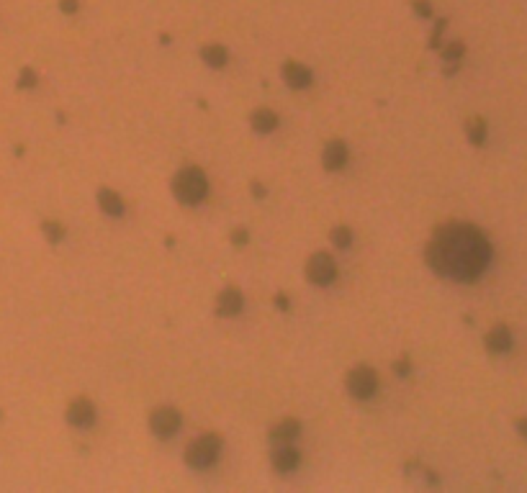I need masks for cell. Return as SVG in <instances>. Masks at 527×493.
Listing matches in <instances>:
<instances>
[{
    "instance_id": "obj_1",
    "label": "cell",
    "mask_w": 527,
    "mask_h": 493,
    "mask_svg": "<svg viewBox=\"0 0 527 493\" xmlns=\"http://www.w3.org/2000/svg\"><path fill=\"white\" fill-rule=\"evenodd\" d=\"M424 260L442 278L471 283L481 278L491 263V244L473 223L450 221L435 229L427 242Z\"/></svg>"
},
{
    "instance_id": "obj_2",
    "label": "cell",
    "mask_w": 527,
    "mask_h": 493,
    "mask_svg": "<svg viewBox=\"0 0 527 493\" xmlns=\"http://www.w3.org/2000/svg\"><path fill=\"white\" fill-rule=\"evenodd\" d=\"M208 193V180L203 175V170L198 168H183L173 177V196L180 200L183 206H196L206 198Z\"/></svg>"
},
{
    "instance_id": "obj_3",
    "label": "cell",
    "mask_w": 527,
    "mask_h": 493,
    "mask_svg": "<svg viewBox=\"0 0 527 493\" xmlns=\"http://www.w3.org/2000/svg\"><path fill=\"white\" fill-rule=\"evenodd\" d=\"M219 452H222V437L208 432V434H201L198 439H193L191 445L185 447V462L196 470L211 468L219 460Z\"/></svg>"
},
{
    "instance_id": "obj_4",
    "label": "cell",
    "mask_w": 527,
    "mask_h": 493,
    "mask_svg": "<svg viewBox=\"0 0 527 493\" xmlns=\"http://www.w3.org/2000/svg\"><path fill=\"white\" fill-rule=\"evenodd\" d=\"M345 385H347V393H350L352 398L368 401V398H373L375 390H378V375H375L373 367L358 365L347 373V383H345Z\"/></svg>"
},
{
    "instance_id": "obj_5",
    "label": "cell",
    "mask_w": 527,
    "mask_h": 493,
    "mask_svg": "<svg viewBox=\"0 0 527 493\" xmlns=\"http://www.w3.org/2000/svg\"><path fill=\"white\" fill-rule=\"evenodd\" d=\"M306 278L312 280L314 286H332L337 280V263L327 252H317L309 257L306 263Z\"/></svg>"
},
{
    "instance_id": "obj_6",
    "label": "cell",
    "mask_w": 527,
    "mask_h": 493,
    "mask_svg": "<svg viewBox=\"0 0 527 493\" xmlns=\"http://www.w3.org/2000/svg\"><path fill=\"white\" fill-rule=\"evenodd\" d=\"M150 429H152L154 437L160 439L175 437V432L180 429V414H178L173 406H160L150 416Z\"/></svg>"
},
{
    "instance_id": "obj_7",
    "label": "cell",
    "mask_w": 527,
    "mask_h": 493,
    "mask_svg": "<svg viewBox=\"0 0 527 493\" xmlns=\"http://www.w3.org/2000/svg\"><path fill=\"white\" fill-rule=\"evenodd\" d=\"M67 422L75 427V429H90L96 424V406L90 404L88 398H75L70 406H67Z\"/></svg>"
},
{
    "instance_id": "obj_8",
    "label": "cell",
    "mask_w": 527,
    "mask_h": 493,
    "mask_svg": "<svg viewBox=\"0 0 527 493\" xmlns=\"http://www.w3.org/2000/svg\"><path fill=\"white\" fill-rule=\"evenodd\" d=\"M347 159H350V152H347V144L345 142L332 139V142L324 144V149H322V165H324V170L337 172V170H342L347 165Z\"/></svg>"
},
{
    "instance_id": "obj_9",
    "label": "cell",
    "mask_w": 527,
    "mask_h": 493,
    "mask_svg": "<svg viewBox=\"0 0 527 493\" xmlns=\"http://www.w3.org/2000/svg\"><path fill=\"white\" fill-rule=\"evenodd\" d=\"M242 306H245V298H242V293L237 288H224L222 293L216 295V314L224 318L237 316L242 311Z\"/></svg>"
},
{
    "instance_id": "obj_10",
    "label": "cell",
    "mask_w": 527,
    "mask_h": 493,
    "mask_svg": "<svg viewBox=\"0 0 527 493\" xmlns=\"http://www.w3.org/2000/svg\"><path fill=\"white\" fill-rule=\"evenodd\" d=\"M298 462H301V455H298L296 447H291L288 442H278L275 445V450H273V468L278 470V473H291L294 468H298Z\"/></svg>"
},
{
    "instance_id": "obj_11",
    "label": "cell",
    "mask_w": 527,
    "mask_h": 493,
    "mask_svg": "<svg viewBox=\"0 0 527 493\" xmlns=\"http://www.w3.org/2000/svg\"><path fill=\"white\" fill-rule=\"evenodd\" d=\"M283 80H286L288 85L294 90H304L312 85V70L309 67H304V64L298 62H286L283 64Z\"/></svg>"
},
{
    "instance_id": "obj_12",
    "label": "cell",
    "mask_w": 527,
    "mask_h": 493,
    "mask_svg": "<svg viewBox=\"0 0 527 493\" xmlns=\"http://www.w3.org/2000/svg\"><path fill=\"white\" fill-rule=\"evenodd\" d=\"M484 342H486V350L491 352V355H504V352L512 350V332L504 324H499L489 332Z\"/></svg>"
},
{
    "instance_id": "obj_13",
    "label": "cell",
    "mask_w": 527,
    "mask_h": 493,
    "mask_svg": "<svg viewBox=\"0 0 527 493\" xmlns=\"http://www.w3.org/2000/svg\"><path fill=\"white\" fill-rule=\"evenodd\" d=\"M250 124H252V128H255L257 134H270V131H275L278 128V113L270 111V108H257V111H252V116H250Z\"/></svg>"
},
{
    "instance_id": "obj_14",
    "label": "cell",
    "mask_w": 527,
    "mask_h": 493,
    "mask_svg": "<svg viewBox=\"0 0 527 493\" xmlns=\"http://www.w3.org/2000/svg\"><path fill=\"white\" fill-rule=\"evenodd\" d=\"M298 432H301L298 419H280L278 424H273L270 439L275 445H278V442H294V439L298 437Z\"/></svg>"
},
{
    "instance_id": "obj_15",
    "label": "cell",
    "mask_w": 527,
    "mask_h": 493,
    "mask_svg": "<svg viewBox=\"0 0 527 493\" xmlns=\"http://www.w3.org/2000/svg\"><path fill=\"white\" fill-rule=\"evenodd\" d=\"M98 206L108 216L124 214V198H121L119 193H113L111 188H101V191H98Z\"/></svg>"
},
{
    "instance_id": "obj_16",
    "label": "cell",
    "mask_w": 527,
    "mask_h": 493,
    "mask_svg": "<svg viewBox=\"0 0 527 493\" xmlns=\"http://www.w3.org/2000/svg\"><path fill=\"white\" fill-rule=\"evenodd\" d=\"M201 57H203V62L208 64V67H224L226 64V59H229V54H226V49L222 47V44H206V47L201 49Z\"/></svg>"
},
{
    "instance_id": "obj_17",
    "label": "cell",
    "mask_w": 527,
    "mask_h": 493,
    "mask_svg": "<svg viewBox=\"0 0 527 493\" xmlns=\"http://www.w3.org/2000/svg\"><path fill=\"white\" fill-rule=\"evenodd\" d=\"M465 134H468L471 144L481 147V144L486 142V121L479 119V116H473V119H468V121H465Z\"/></svg>"
},
{
    "instance_id": "obj_18",
    "label": "cell",
    "mask_w": 527,
    "mask_h": 493,
    "mask_svg": "<svg viewBox=\"0 0 527 493\" xmlns=\"http://www.w3.org/2000/svg\"><path fill=\"white\" fill-rule=\"evenodd\" d=\"M329 242L335 246H340V249H347L352 244V229L350 226H335V229L329 231Z\"/></svg>"
},
{
    "instance_id": "obj_19",
    "label": "cell",
    "mask_w": 527,
    "mask_h": 493,
    "mask_svg": "<svg viewBox=\"0 0 527 493\" xmlns=\"http://www.w3.org/2000/svg\"><path fill=\"white\" fill-rule=\"evenodd\" d=\"M465 54V47H463V41H450L445 49H442V59L450 64H458L461 59H463Z\"/></svg>"
},
{
    "instance_id": "obj_20",
    "label": "cell",
    "mask_w": 527,
    "mask_h": 493,
    "mask_svg": "<svg viewBox=\"0 0 527 493\" xmlns=\"http://www.w3.org/2000/svg\"><path fill=\"white\" fill-rule=\"evenodd\" d=\"M41 229H44V237H47L52 244H59L64 239V226L59 221H44Z\"/></svg>"
},
{
    "instance_id": "obj_21",
    "label": "cell",
    "mask_w": 527,
    "mask_h": 493,
    "mask_svg": "<svg viewBox=\"0 0 527 493\" xmlns=\"http://www.w3.org/2000/svg\"><path fill=\"white\" fill-rule=\"evenodd\" d=\"M229 239H232V244L234 246H245L250 242V231L245 229V226H237V229L229 234Z\"/></svg>"
},
{
    "instance_id": "obj_22",
    "label": "cell",
    "mask_w": 527,
    "mask_h": 493,
    "mask_svg": "<svg viewBox=\"0 0 527 493\" xmlns=\"http://www.w3.org/2000/svg\"><path fill=\"white\" fill-rule=\"evenodd\" d=\"M18 85H21V88H34V85H36V72H34L31 67H24V70H21V78H18Z\"/></svg>"
},
{
    "instance_id": "obj_23",
    "label": "cell",
    "mask_w": 527,
    "mask_h": 493,
    "mask_svg": "<svg viewBox=\"0 0 527 493\" xmlns=\"http://www.w3.org/2000/svg\"><path fill=\"white\" fill-rule=\"evenodd\" d=\"M414 10H417V16H422V18H430V13H432L427 0H414Z\"/></svg>"
},
{
    "instance_id": "obj_24",
    "label": "cell",
    "mask_w": 527,
    "mask_h": 493,
    "mask_svg": "<svg viewBox=\"0 0 527 493\" xmlns=\"http://www.w3.org/2000/svg\"><path fill=\"white\" fill-rule=\"evenodd\" d=\"M394 370H396V375H399V378H404V375H409V373H412V362H409L407 358H401L399 362L394 365Z\"/></svg>"
},
{
    "instance_id": "obj_25",
    "label": "cell",
    "mask_w": 527,
    "mask_h": 493,
    "mask_svg": "<svg viewBox=\"0 0 527 493\" xmlns=\"http://www.w3.org/2000/svg\"><path fill=\"white\" fill-rule=\"evenodd\" d=\"M59 8H62V13L72 16V13H78V8H80V3H78V0H62V3H59Z\"/></svg>"
},
{
    "instance_id": "obj_26",
    "label": "cell",
    "mask_w": 527,
    "mask_h": 493,
    "mask_svg": "<svg viewBox=\"0 0 527 493\" xmlns=\"http://www.w3.org/2000/svg\"><path fill=\"white\" fill-rule=\"evenodd\" d=\"M275 306H278V311H288V306H291V298L283 293L275 295Z\"/></svg>"
},
{
    "instance_id": "obj_27",
    "label": "cell",
    "mask_w": 527,
    "mask_h": 493,
    "mask_svg": "<svg viewBox=\"0 0 527 493\" xmlns=\"http://www.w3.org/2000/svg\"><path fill=\"white\" fill-rule=\"evenodd\" d=\"M517 432L527 439V419H519V422H517Z\"/></svg>"
},
{
    "instance_id": "obj_28",
    "label": "cell",
    "mask_w": 527,
    "mask_h": 493,
    "mask_svg": "<svg viewBox=\"0 0 527 493\" xmlns=\"http://www.w3.org/2000/svg\"><path fill=\"white\" fill-rule=\"evenodd\" d=\"M252 193H255V198H260L265 196V188H260V183H252Z\"/></svg>"
}]
</instances>
